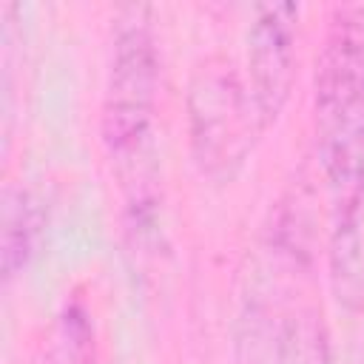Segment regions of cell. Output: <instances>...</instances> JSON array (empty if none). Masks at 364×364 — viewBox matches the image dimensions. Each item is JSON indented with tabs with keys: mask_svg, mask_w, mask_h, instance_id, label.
<instances>
[{
	"mask_svg": "<svg viewBox=\"0 0 364 364\" xmlns=\"http://www.w3.org/2000/svg\"><path fill=\"white\" fill-rule=\"evenodd\" d=\"M270 364H330V344L321 316L299 310L276 327Z\"/></svg>",
	"mask_w": 364,
	"mask_h": 364,
	"instance_id": "obj_7",
	"label": "cell"
},
{
	"mask_svg": "<svg viewBox=\"0 0 364 364\" xmlns=\"http://www.w3.org/2000/svg\"><path fill=\"white\" fill-rule=\"evenodd\" d=\"M330 287L350 313H364V191L338 210L330 242Z\"/></svg>",
	"mask_w": 364,
	"mask_h": 364,
	"instance_id": "obj_5",
	"label": "cell"
},
{
	"mask_svg": "<svg viewBox=\"0 0 364 364\" xmlns=\"http://www.w3.org/2000/svg\"><path fill=\"white\" fill-rule=\"evenodd\" d=\"M37 208L23 188L6 185L3 188V216H0V264L3 276H17L31 253L37 236Z\"/></svg>",
	"mask_w": 364,
	"mask_h": 364,
	"instance_id": "obj_6",
	"label": "cell"
},
{
	"mask_svg": "<svg viewBox=\"0 0 364 364\" xmlns=\"http://www.w3.org/2000/svg\"><path fill=\"white\" fill-rule=\"evenodd\" d=\"M159 60L151 31L148 6H125L117 14L111 65L102 100V142L125 185L134 188V199L145 205L154 179L151 134L156 114Z\"/></svg>",
	"mask_w": 364,
	"mask_h": 364,
	"instance_id": "obj_2",
	"label": "cell"
},
{
	"mask_svg": "<svg viewBox=\"0 0 364 364\" xmlns=\"http://www.w3.org/2000/svg\"><path fill=\"white\" fill-rule=\"evenodd\" d=\"M316 151L336 208L364 191V3L338 6L316 57Z\"/></svg>",
	"mask_w": 364,
	"mask_h": 364,
	"instance_id": "obj_1",
	"label": "cell"
},
{
	"mask_svg": "<svg viewBox=\"0 0 364 364\" xmlns=\"http://www.w3.org/2000/svg\"><path fill=\"white\" fill-rule=\"evenodd\" d=\"M191 148L202 173L233 176L264 128L250 88L228 57L202 60L188 85Z\"/></svg>",
	"mask_w": 364,
	"mask_h": 364,
	"instance_id": "obj_3",
	"label": "cell"
},
{
	"mask_svg": "<svg viewBox=\"0 0 364 364\" xmlns=\"http://www.w3.org/2000/svg\"><path fill=\"white\" fill-rule=\"evenodd\" d=\"M299 43V6L267 3L247 28V74L250 94L264 125H270L293 88Z\"/></svg>",
	"mask_w": 364,
	"mask_h": 364,
	"instance_id": "obj_4",
	"label": "cell"
}]
</instances>
